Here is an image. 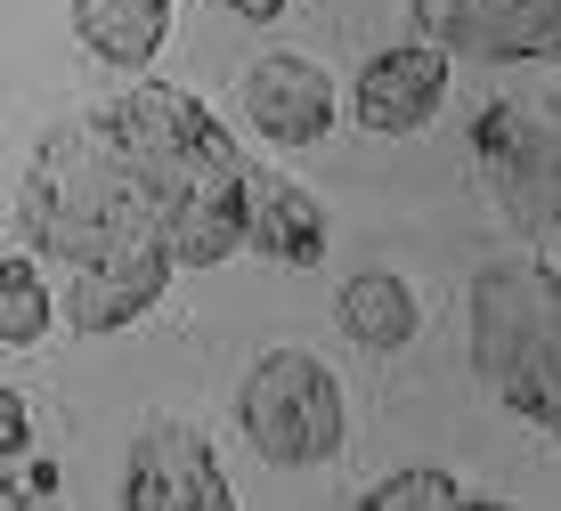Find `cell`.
I'll use <instances>...</instances> for the list:
<instances>
[{
	"label": "cell",
	"mask_w": 561,
	"mask_h": 511,
	"mask_svg": "<svg viewBox=\"0 0 561 511\" xmlns=\"http://www.w3.org/2000/svg\"><path fill=\"white\" fill-rule=\"evenodd\" d=\"M66 16H73V42H82L90 66H106V73H147L154 57L171 49V0H66Z\"/></svg>",
	"instance_id": "cell-11"
},
{
	"label": "cell",
	"mask_w": 561,
	"mask_h": 511,
	"mask_svg": "<svg viewBox=\"0 0 561 511\" xmlns=\"http://www.w3.org/2000/svg\"><path fill=\"white\" fill-rule=\"evenodd\" d=\"M537 430H546V439H561V382H553V398H546V415H537Z\"/></svg>",
	"instance_id": "cell-18"
},
{
	"label": "cell",
	"mask_w": 561,
	"mask_h": 511,
	"mask_svg": "<svg viewBox=\"0 0 561 511\" xmlns=\"http://www.w3.org/2000/svg\"><path fill=\"white\" fill-rule=\"evenodd\" d=\"M472 373L505 415L537 422L561 382V244L489 252L472 268Z\"/></svg>",
	"instance_id": "cell-2"
},
{
	"label": "cell",
	"mask_w": 561,
	"mask_h": 511,
	"mask_svg": "<svg viewBox=\"0 0 561 511\" xmlns=\"http://www.w3.org/2000/svg\"><path fill=\"white\" fill-rule=\"evenodd\" d=\"M33 439H42V430H33V398L0 382V463H25Z\"/></svg>",
	"instance_id": "cell-15"
},
{
	"label": "cell",
	"mask_w": 561,
	"mask_h": 511,
	"mask_svg": "<svg viewBox=\"0 0 561 511\" xmlns=\"http://www.w3.org/2000/svg\"><path fill=\"white\" fill-rule=\"evenodd\" d=\"M334 325L366 358H399L423 333V301H415V284L399 277V268H358V277H342V292H334Z\"/></svg>",
	"instance_id": "cell-12"
},
{
	"label": "cell",
	"mask_w": 561,
	"mask_h": 511,
	"mask_svg": "<svg viewBox=\"0 0 561 511\" xmlns=\"http://www.w3.org/2000/svg\"><path fill=\"white\" fill-rule=\"evenodd\" d=\"M237 430L268 471H325L351 439V390L318 349H261L237 382Z\"/></svg>",
	"instance_id": "cell-4"
},
{
	"label": "cell",
	"mask_w": 561,
	"mask_h": 511,
	"mask_svg": "<svg viewBox=\"0 0 561 511\" xmlns=\"http://www.w3.org/2000/svg\"><path fill=\"white\" fill-rule=\"evenodd\" d=\"M472 171L520 244H561V82L496 90L472 114Z\"/></svg>",
	"instance_id": "cell-3"
},
{
	"label": "cell",
	"mask_w": 561,
	"mask_h": 511,
	"mask_svg": "<svg viewBox=\"0 0 561 511\" xmlns=\"http://www.w3.org/2000/svg\"><path fill=\"white\" fill-rule=\"evenodd\" d=\"M16 479H25V496H33V503L57 496V463H49V455H25V471H16Z\"/></svg>",
	"instance_id": "cell-16"
},
{
	"label": "cell",
	"mask_w": 561,
	"mask_h": 511,
	"mask_svg": "<svg viewBox=\"0 0 561 511\" xmlns=\"http://www.w3.org/2000/svg\"><path fill=\"white\" fill-rule=\"evenodd\" d=\"M244 139L180 82L130 73L114 97L57 114L16 179V244L49 268H90L123 252H171L180 268H220L244 252Z\"/></svg>",
	"instance_id": "cell-1"
},
{
	"label": "cell",
	"mask_w": 561,
	"mask_h": 511,
	"mask_svg": "<svg viewBox=\"0 0 561 511\" xmlns=\"http://www.w3.org/2000/svg\"><path fill=\"white\" fill-rule=\"evenodd\" d=\"M244 252L268 268H325V252H334V220H325V204L309 195L301 179H285V171L253 163V187H244Z\"/></svg>",
	"instance_id": "cell-9"
},
{
	"label": "cell",
	"mask_w": 561,
	"mask_h": 511,
	"mask_svg": "<svg viewBox=\"0 0 561 511\" xmlns=\"http://www.w3.org/2000/svg\"><path fill=\"white\" fill-rule=\"evenodd\" d=\"M171 277H180V260H171V252L90 260V268H73V277H66V292H57V317H66L73 333H90V341H106V333L139 325L147 309L171 292Z\"/></svg>",
	"instance_id": "cell-10"
},
{
	"label": "cell",
	"mask_w": 561,
	"mask_h": 511,
	"mask_svg": "<svg viewBox=\"0 0 561 511\" xmlns=\"http://www.w3.org/2000/svg\"><path fill=\"white\" fill-rule=\"evenodd\" d=\"M408 16L472 66H561V0H408Z\"/></svg>",
	"instance_id": "cell-7"
},
{
	"label": "cell",
	"mask_w": 561,
	"mask_h": 511,
	"mask_svg": "<svg viewBox=\"0 0 561 511\" xmlns=\"http://www.w3.org/2000/svg\"><path fill=\"white\" fill-rule=\"evenodd\" d=\"M42 252L16 244L0 252V349H42L49 325H57V284L42 277Z\"/></svg>",
	"instance_id": "cell-13"
},
{
	"label": "cell",
	"mask_w": 561,
	"mask_h": 511,
	"mask_svg": "<svg viewBox=\"0 0 561 511\" xmlns=\"http://www.w3.org/2000/svg\"><path fill=\"white\" fill-rule=\"evenodd\" d=\"M456 90V49L439 42H391L375 57H358L351 66V90H342V114L358 123V139H415V130L439 123V106H448Z\"/></svg>",
	"instance_id": "cell-6"
},
{
	"label": "cell",
	"mask_w": 561,
	"mask_h": 511,
	"mask_svg": "<svg viewBox=\"0 0 561 511\" xmlns=\"http://www.w3.org/2000/svg\"><path fill=\"white\" fill-rule=\"evenodd\" d=\"M366 511H448L463 503V479L448 463H399V471H382V479H366Z\"/></svg>",
	"instance_id": "cell-14"
},
{
	"label": "cell",
	"mask_w": 561,
	"mask_h": 511,
	"mask_svg": "<svg viewBox=\"0 0 561 511\" xmlns=\"http://www.w3.org/2000/svg\"><path fill=\"white\" fill-rule=\"evenodd\" d=\"M237 106H244V130L268 139V147H325L334 123H342V90H334V73H325L309 49L253 57Z\"/></svg>",
	"instance_id": "cell-8"
},
{
	"label": "cell",
	"mask_w": 561,
	"mask_h": 511,
	"mask_svg": "<svg viewBox=\"0 0 561 511\" xmlns=\"http://www.w3.org/2000/svg\"><path fill=\"white\" fill-rule=\"evenodd\" d=\"M220 9H237L244 25H277V16L294 9V0H220Z\"/></svg>",
	"instance_id": "cell-17"
},
{
	"label": "cell",
	"mask_w": 561,
	"mask_h": 511,
	"mask_svg": "<svg viewBox=\"0 0 561 511\" xmlns=\"http://www.w3.org/2000/svg\"><path fill=\"white\" fill-rule=\"evenodd\" d=\"M123 503L130 511H228L237 479L187 415H147L123 446Z\"/></svg>",
	"instance_id": "cell-5"
}]
</instances>
